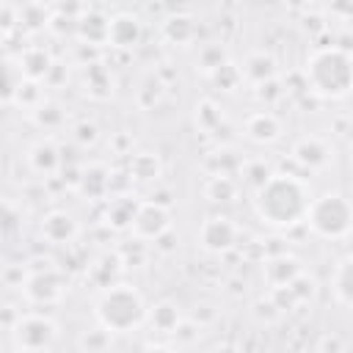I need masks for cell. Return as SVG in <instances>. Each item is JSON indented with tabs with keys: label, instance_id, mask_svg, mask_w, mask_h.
<instances>
[{
	"label": "cell",
	"instance_id": "cell-1",
	"mask_svg": "<svg viewBox=\"0 0 353 353\" xmlns=\"http://www.w3.org/2000/svg\"><path fill=\"white\" fill-rule=\"evenodd\" d=\"M309 201V185L284 171H273L256 190H251L254 215L270 229H292L303 223Z\"/></svg>",
	"mask_w": 353,
	"mask_h": 353
},
{
	"label": "cell",
	"instance_id": "cell-2",
	"mask_svg": "<svg viewBox=\"0 0 353 353\" xmlns=\"http://www.w3.org/2000/svg\"><path fill=\"white\" fill-rule=\"evenodd\" d=\"M303 83L320 99H345L353 88V55L345 47H317L303 63Z\"/></svg>",
	"mask_w": 353,
	"mask_h": 353
},
{
	"label": "cell",
	"instance_id": "cell-3",
	"mask_svg": "<svg viewBox=\"0 0 353 353\" xmlns=\"http://www.w3.org/2000/svg\"><path fill=\"white\" fill-rule=\"evenodd\" d=\"M94 317L108 334H132L146 323V301L132 284L119 281L97 292Z\"/></svg>",
	"mask_w": 353,
	"mask_h": 353
},
{
	"label": "cell",
	"instance_id": "cell-4",
	"mask_svg": "<svg viewBox=\"0 0 353 353\" xmlns=\"http://www.w3.org/2000/svg\"><path fill=\"white\" fill-rule=\"evenodd\" d=\"M303 223L320 240H345L350 234V226H353L350 199L345 193H339V190L320 193L317 199L309 201Z\"/></svg>",
	"mask_w": 353,
	"mask_h": 353
},
{
	"label": "cell",
	"instance_id": "cell-5",
	"mask_svg": "<svg viewBox=\"0 0 353 353\" xmlns=\"http://www.w3.org/2000/svg\"><path fill=\"white\" fill-rule=\"evenodd\" d=\"M58 339V323L47 314H19L11 325V342L19 353H50Z\"/></svg>",
	"mask_w": 353,
	"mask_h": 353
},
{
	"label": "cell",
	"instance_id": "cell-6",
	"mask_svg": "<svg viewBox=\"0 0 353 353\" xmlns=\"http://www.w3.org/2000/svg\"><path fill=\"white\" fill-rule=\"evenodd\" d=\"M22 295L28 303H39V306H50V303H58L66 290H69V276L55 268V265H47V268H39V270H28L25 281H22Z\"/></svg>",
	"mask_w": 353,
	"mask_h": 353
},
{
	"label": "cell",
	"instance_id": "cell-7",
	"mask_svg": "<svg viewBox=\"0 0 353 353\" xmlns=\"http://www.w3.org/2000/svg\"><path fill=\"white\" fill-rule=\"evenodd\" d=\"M171 210L163 204V201H154V199H143L138 201V210L132 215V223H130V234L141 243H154L160 240L163 234L171 232Z\"/></svg>",
	"mask_w": 353,
	"mask_h": 353
},
{
	"label": "cell",
	"instance_id": "cell-8",
	"mask_svg": "<svg viewBox=\"0 0 353 353\" xmlns=\"http://www.w3.org/2000/svg\"><path fill=\"white\" fill-rule=\"evenodd\" d=\"M196 243L207 254H229L240 243V226L229 215H207L196 232Z\"/></svg>",
	"mask_w": 353,
	"mask_h": 353
},
{
	"label": "cell",
	"instance_id": "cell-9",
	"mask_svg": "<svg viewBox=\"0 0 353 353\" xmlns=\"http://www.w3.org/2000/svg\"><path fill=\"white\" fill-rule=\"evenodd\" d=\"M74 190L85 201H105L113 196V171L105 163H88L74 179Z\"/></svg>",
	"mask_w": 353,
	"mask_h": 353
},
{
	"label": "cell",
	"instance_id": "cell-10",
	"mask_svg": "<svg viewBox=\"0 0 353 353\" xmlns=\"http://www.w3.org/2000/svg\"><path fill=\"white\" fill-rule=\"evenodd\" d=\"M143 41V22L130 11H119L108 19V47L113 50H135Z\"/></svg>",
	"mask_w": 353,
	"mask_h": 353
},
{
	"label": "cell",
	"instance_id": "cell-11",
	"mask_svg": "<svg viewBox=\"0 0 353 353\" xmlns=\"http://www.w3.org/2000/svg\"><path fill=\"white\" fill-rule=\"evenodd\" d=\"M41 237L50 243V245H69L77 240L80 234V223L72 212L66 210H50L44 218H41V226H39Z\"/></svg>",
	"mask_w": 353,
	"mask_h": 353
},
{
	"label": "cell",
	"instance_id": "cell-12",
	"mask_svg": "<svg viewBox=\"0 0 353 353\" xmlns=\"http://www.w3.org/2000/svg\"><path fill=\"white\" fill-rule=\"evenodd\" d=\"M334 152L328 146V141H323L320 135H301L292 143V160L298 165H303L306 171H320L331 163Z\"/></svg>",
	"mask_w": 353,
	"mask_h": 353
},
{
	"label": "cell",
	"instance_id": "cell-13",
	"mask_svg": "<svg viewBox=\"0 0 353 353\" xmlns=\"http://www.w3.org/2000/svg\"><path fill=\"white\" fill-rule=\"evenodd\" d=\"M121 273H124L121 256H119L116 251H102L99 256H94V259L88 262V268H85V281H88L91 287H97V292H99V290H108V287L119 284V281H121Z\"/></svg>",
	"mask_w": 353,
	"mask_h": 353
},
{
	"label": "cell",
	"instance_id": "cell-14",
	"mask_svg": "<svg viewBox=\"0 0 353 353\" xmlns=\"http://www.w3.org/2000/svg\"><path fill=\"white\" fill-rule=\"evenodd\" d=\"M284 127H281V119L273 113V110H256L251 116H245L243 121V135L256 143V146H268V143H276L281 138Z\"/></svg>",
	"mask_w": 353,
	"mask_h": 353
},
{
	"label": "cell",
	"instance_id": "cell-15",
	"mask_svg": "<svg viewBox=\"0 0 353 353\" xmlns=\"http://www.w3.org/2000/svg\"><path fill=\"white\" fill-rule=\"evenodd\" d=\"M237 69H240L243 83H248V85H254V88H256V85H265V83H270V80H279V61H276L270 52H265V50L248 52Z\"/></svg>",
	"mask_w": 353,
	"mask_h": 353
},
{
	"label": "cell",
	"instance_id": "cell-16",
	"mask_svg": "<svg viewBox=\"0 0 353 353\" xmlns=\"http://www.w3.org/2000/svg\"><path fill=\"white\" fill-rule=\"evenodd\" d=\"M55 69V61H52V52L47 47H25L17 58V72L22 80H30V83H41L50 77V72Z\"/></svg>",
	"mask_w": 353,
	"mask_h": 353
},
{
	"label": "cell",
	"instance_id": "cell-17",
	"mask_svg": "<svg viewBox=\"0 0 353 353\" xmlns=\"http://www.w3.org/2000/svg\"><path fill=\"white\" fill-rule=\"evenodd\" d=\"M298 273H303V265L292 254H273V256L262 259V279L270 290L287 287Z\"/></svg>",
	"mask_w": 353,
	"mask_h": 353
},
{
	"label": "cell",
	"instance_id": "cell-18",
	"mask_svg": "<svg viewBox=\"0 0 353 353\" xmlns=\"http://www.w3.org/2000/svg\"><path fill=\"white\" fill-rule=\"evenodd\" d=\"M108 14L99 11V8H83V14L77 17V25H74V36L83 41V44H91V47H102L108 44Z\"/></svg>",
	"mask_w": 353,
	"mask_h": 353
},
{
	"label": "cell",
	"instance_id": "cell-19",
	"mask_svg": "<svg viewBox=\"0 0 353 353\" xmlns=\"http://www.w3.org/2000/svg\"><path fill=\"white\" fill-rule=\"evenodd\" d=\"M28 165H30V171L39 174V176H52V174H58L61 165H63V157H61L58 143L50 141V138H41V141L30 143V149H28Z\"/></svg>",
	"mask_w": 353,
	"mask_h": 353
},
{
	"label": "cell",
	"instance_id": "cell-20",
	"mask_svg": "<svg viewBox=\"0 0 353 353\" xmlns=\"http://www.w3.org/2000/svg\"><path fill=\"white\" fill-rule=\"evenodd\" d=\"M199 33V25H196V17L188 14V11H176V14H168L163 22H160V36L168 41V44H176V47H188Z\"/></svg>",
	"mask_w": 353,
	"mask_h": 353
},
{
	"label": "cell",
	"instance_id": "cell-21",
	"mask_svg": "<svg viewBox=\"0 0 353 353\" xmlns=\"http://www.w3.org/2000/svg\"><path fill=\"white\" fill-rule=\"evenodd\" d=\"M138 210V199L130 196V193H113L110 199H105V223L113 229V232H130V223H132V215Z\"/></svg>",
	"mask_w": 353,
	"mask_h": 353
},
{
	"label": "cell",
	"instance_id": "cell-22",
	"mask_svg": "<svg viewBox=\"0 0 353 353\" xmlns=\"http://www.w3.org/2000/svg\"><path fill=\"white\" fill-rule=\"evenodd\" d=\"M328 284H331V298H334L342 309H350V303H353V256H350V254H345V256L334 265Z\"/></svg>",
	"mask_w": 353,
	"mask_h": 353
},
{
	"label": "cell",
	"instance_id": "cell-23",
	"mask_svg": "<svg viewBox=\"0 0 353 353\" xmlns=\"http://www.w3.org/2000/svg\"><path fill=\"white\" fill-rule=\"evenodd\" d=\"M83 85H85V94L91 99H110L113 91H116V77L113 72L105 66V63H85V72H83Z\"/></svg>",
	"mask_w": 353,
	"mask_h": 353
},
{
	"label": "cell",
	"instance_id": "cell-24",
	"mask_svg": "<svg viewBox=\"0 0 353 353\" xmlns=\"http://www.w3.org/2000/svg\"><path fill=\"white\" fill-rule=\"evenodd\" d=\"M160 176H163V160L154 152H135V154H130V160H127V179L130 182L149 185V182H157Z\"/></svg>",
	"mask_w": 353,
	"mask_h": 353
},
{
	"label": "cell",
	"instance_id": "cell-25",
	"mask_svg": "<svg viewBox=\"0 0 353 353\" xmlns=\"http://www.w3.org/2000/svg\"><path fill=\"white\" fill-rule=\"evenodd\" d=\"M143 325H152L160 334H176L182 325V312L174 301L163 298L154 306H146V323Z\"/></svg>",
	"mask_w": 353,
	"mask_h": 353
},
{
	"label": "cell",
	"instance_id": "cell-26",
	"mask_svg": "<svg viewBox=\"0 0 353 353\" xmlns=\"http://www.w3.org/2000/svg\"><path fill=\"white\" fill-rule=\"evenodd\" d=\"M204 196L212 204H234L240 196V182L234 176H210L204 182Z\"/></svg>",
	"mask_w": 353,
	"mask_h": 353
},
{
	"label": "cell",
	"instance_id": "cell-27",
	"mask_svg": "<svg viewBox=\"0 0 353 353\" xmlns=\"http://www.w3.org/2000/svg\"><path fill=\"white\" fill-rule=\"evenodd\" d=\"M30 121H33L39 130L52 132V130H61V127L66 124V110H63L58 102L44 99L39 108H33V110H30Z\"/></svg>",
	"mask_w": 353,
	"mask_h": 353
},
{
	"label": "cell",
	"instance_id": "cell-28",
	"mask_svg": "<svg viewBox=\"0 0 353 353\" xmlns=\"http://www.w3.org/2000/svg\"><path fill=\"white\" fill-rule=\"evenodd\" d=\"M223 63H229V52H226L223 44L207 41V44L199 47V52H196V69H201L204 74H212V72H215L218 66H223Z\"/></svg>",
	"mask_w": 353,
	"mask_h": 353
},
{
	"label": "cell",
	"instance_id": "cell-29",
	"mask_svg": "<svg viewBox=\"0 0 353 353\" xmlns=\"http://www.w3.org/2000/svg\"><path fill=\"white\" fill-rule=\"evenodd\" d=\"M52 8L41 6V3H25L19 6V28H30V30H41L50 25Z\"/></svg>",
	"mask_w": 353,
	"mask_h": 353
},
{
	"label": "cell",
	"instance_id": "cell-30",
	"mask_svg": "<svg viewBox=\"0 0 353 353\" xmlns=\"http://www.w3.org/2000/svg\"><path fill=\"white\" fill-rule=\"evenodd\" d=\"M44 99H47V97H44V91H41V83H30V80H19V85L14 88V97H11V102H17L19 108H25L28 113H30L33 108H39Z\"/></svg>",
	"mask_w": 353,
	"mask_h": 353
},
{
	"label": "cell",
	"instance_id": "cell-31",
	"mask_svg": "<svg viewBox=\"0 0 353 353\" xmlns=\"http://www.w3.org/2000/svg\"><path fill=\"white\" fill-rule=\"evenodd\" d=\"M207 80L218 88V91H234L240 83H243V77H240V69H237V63H223V66H218L212 74H207Z\"/></svg>",
	"mask_w": 353,
	"mask_h": 353
},
{
	"label": "cell",
	"instance_id": "cell-32",
	"mask_svg": "<svg viewBox=\"0 0 353 353\" xmlns=\"http://www.w3.org/2000/svg\"><path fill=\"white\" fill-rule=\"evenodd\" d=\"M221 121H223V110H221L215 102L204 99V102L196 105V127H199V130L212 132V130L221 127Z\"/></svg>",
	"mask_w": 353,
	"mask_h": 353
},
{
	"label": "cell",
	"instance_id": "cell-33",
	"mask_svg": "<svg viewBox=\"0 0 353 353\" xmlns=\"http://www.w3.org/2000/svg\"><path fill=\"white\" fill-rule=\"evenodd\" d=\"M69 132H72V141H74L77 146H94L97 138H99V127H97L94 121H88V119H77V121L69 127Z\"/></svg>",
	"mask_w": 353,
	"mask_h": 353
},
{
	"label": "cell",
	"instance_id": "cell-34",
	"mask_svg": "<svg viewBox=\"0 0 353 353\" xmlns=\"http://www.w3.org/2000/svg\"><path fill=\"white\" fill-rule=\"evenodd\" d=\"M22 226V212L11 201H0V234H14Z\"/></svg>",
	"mask_w": 353,
	"mask_h": 353
},
{
	"label": "cell",
	"instance_id": "cell-35",
	"mask_svg": "<svg viewBox=\"0 0 353 353\" xmlns=\"http://www.w3.org/2000/svg\"><path fill=\"white\" fill-rule=\"evenodd\" d=\"M270 174H273V171H270L262 160H259V163H245V160H243V165H240V176H243V182L251 185V190H256Z\"/></svg>",
	"mask_w": 353,
	"mask_h": 353
},
{
	"label": "cell",
	"instance_id": "cell-36",
	"mask_svg": "<svg viewBox=\"0 0 353 353\" xmlns=\"http://www.w3.org/2000/svg\"><path fill=\"white\" fill-rule=\"evenodd\" d=\"M110 345V334L105 331V328H91L88 334H83V339H80V347H85L88 353H105V347Z\"/></svg>",
	"mask_w": 353,
	"mask_h": 353
},
{
	"label": "cell",
	"instance_id": "cell-37",
	"mask_svg": "<svg viewBox=\"0 0 353 353\" xmlns=\"http://www.w3.org/2000/svg\"><path fill=\"white\" fill-rule=\"evenodd\" d=\"M17 28H19V8L8 6V3H0V36L11 33Z\"/></svg>",
	"mask_w": 353,
	"mask_h": 353
},
{
	"label": "cell",
	"instance_id": "cell-38",
	"mask_svg": "<svg viewBox=\"0 0 353 353\" xmlns=\"http://www.w3.org/2000/svg\"><path fill=\"white\" fill-rule=\"evenodd\" d=\"M254 94H256V99H262V102H276L279 97H281V85H279V80H270V83H265V85H256L254 88Z\"/></svg>",
	"mask_w": 353,
	"mask_h": 353
},
{
	"label": "cell",
	"instance_id": "cell-39",
	"mask_svg": "<svg viewBox=\"0 0 353 353\" xmlns=\"http://www.w3.org/2000/svg\"><path fill=\"white\" fill-rule=\"evenodd\" d=\"M317 353H345V339L336 334H325L317 345Z\"/></svg>",
	"mask_w": 353,
	"mask_h": 353
},
{
	"label": "cell",
	"instance_id": "cell-40",
	"mask_svg": "<svg viewBox=\"0 0 353 353\" xmlns=\"http://www.w3.org/2000/svg\"><path fill=\"white\" fill-rule=\"evenodd\" d=\"M19 314H22V312H17L14 306H0V323H6L8 331H11V325L19 320Z\"/></svg>",
	"mask_w": 353,
	"mask_h": 353
},
{
	"label": "cell",
	"instance_id": "cell-41",
	"mask_svg": "<svg viewBox=\"0 0 353 353\" xmlns=\"http://www.w3.org/2000/svg\"><path fill=\"white\" fill-rule=\"evenodd\" d=\"M138 353H176L174 347H168V345H160V342H154V345H143Z\"/></svg>",
	"mask_w": 353,
	"mask_h": 353
},
{
	"label": "cell",
	"instance_id": "cell-42",
	"mask_svg": "<svg viewBox=\"0 0 353 353\" xmlns=\"http://www.w3.org/2000/svg\"><path fill=\"white\" fill-rule=\"evenodd\" d=\"M210 353H243L237 345H232V342H221V345H215Z\"/></svg>",
	"mask_w": 353,
	"mask_h": 353
}]
</instances>
